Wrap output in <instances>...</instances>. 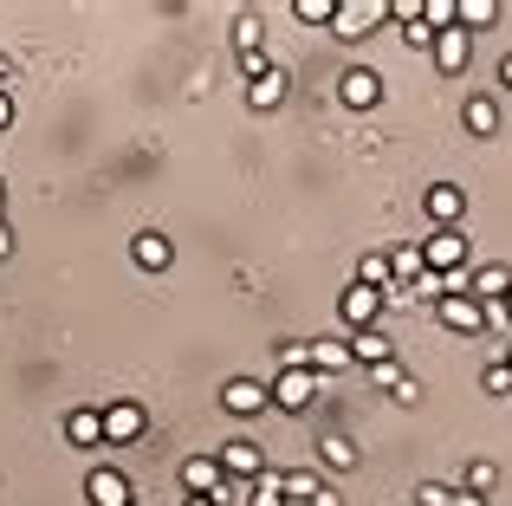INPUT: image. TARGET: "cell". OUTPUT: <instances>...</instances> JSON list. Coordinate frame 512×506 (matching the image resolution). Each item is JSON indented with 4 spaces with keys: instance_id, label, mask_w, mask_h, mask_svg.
Wrapping results in <instances>:
<instances>
[{
    "instance_id": "cell-1",
    "label": "cell",
    "mask_w": 512,
    "mask_h": 506,
    "mask_svg": "<svg viewBox=\"0 0 512 506\" xmlns=\"http://www.w3.org/2000/svg\"><path fill=\"white\" fill-rule=\"evenodd\" d=\"M318 383L325 377H312V370H279V377L266 383V396H273V409H286V416H305L312 396H318Z\"/></svg>"
},
{
    "instance_id": "cell-2",
    "label": "cell",
    "mask_w": 512,
    "mask_h": 506,
    "mask_svg": "<svg viewBox=\"0 0 512 506\" xmlns=\"http://www.w3.org/2000/svg\"><path fill=\"white\" fill-rule=\"evenodd\" d=\"M383 20H389V0H338L331 33H338V39H363V33H376Z\"/></svg>"
},
{
    "instance_id": "cell-3",
    "label": "cell",
    "mask_w": 512,
    "mask_h": 506,
    "mask_svg": "<svg viewBox=\"0 0 512 506\" xmlns=\"http://www.w3.org/2000/svg\"><path fill=\"white\" fill-rule=\"evenodd\" d=\"M98 416H104V442H111V448H130V442H143V429H150L143 403H104Z\"/></svg>"
},
{
    "instance_id": "cell-4",
    "label": "cell",
    "mask_w": 512,
    "mask_h": 506,
    "mask_svg": "<svg viewBox=\"0 0 512 506\" xmlns=\"http://www.w3.org/2000/svg\"><path fill=\"white\" fill-rule=\"evenodd\" d=\"M422 260H428V273H461L467 266V234L461 228H435L422 241Z\"/></svg>"
},
{
    "instance_id": "cell-5",
    "label": "cell",
    "mask_w": 512,
    "mask_h": 506,
    "mask_svg": "<svg viewBox=\"0 0 512 506\" xmlns=\"http://www.w3.org/2000/svg\"><path fill=\"white\" fill-rule=\"evenodd\" d=\"M376 312H383V292H370V286H350L338 292V318H344V331H376Z\"/></svg>"
},
{
    "instance_id": "cell-6",
    "label": "cell",
    "mask_w": 512,
    "mask_h": 506,
    "mask_svg": "<svg viewBox=\"0 0 512 506\" xmlns=\"http://www.w3.org/2000/svg\"><path fill=\"white\" fill-rule=\"evenodd\" d=\"M422 208H428L435 228H461V221H467V189H461V182H435V189L422 195Z\"/></svg>"
},
{
    "instance_id": "cell-7",
    "label": "cell",
    "mask_w": 512,
    "mask_h": 506,
    "mask_svg": "<svg viewBox=\"0 0 512 506\" xmlns=\"http://www.w3.org/2000/svg\"><path fill=\"white\" fill-rule=\"evenodd\" d=\"M182 487H188V494H208V500H221L234 481L221 474V455H188V461H182Z\"/></svg>"
},
{
    "instance_id": "cell-8",
    "label": "cell",
    "mask_w": 512,
    "mask_h": 506,
    "mask_svg": "<svg viewBox=\"0 0 512 506\" xmlns=\"http://www.w3.org/2000/svg\"><path fill=\"white\" fill-rule=\"evenodd\" d=\"M221 409L227 416H260V409H273V396H266V383H253V377H227L221 383Z\"/></svg>"
},
{
    "instance_id": "cell-9",
    "label": "cell",
    "mask_w": 512,
    "mask_h": 506,
    "mask_svg": "<svg viewBox=\"0 0 512 506\" xmlns=\"http://www.w3.org/2000/svg\"><path fill=\"white\" fill-rule=\"evenodd\" d=\"M85 500L91 506H137V494H130V481L117 468H91L85 474Z\"/></svg>"
},
{
    "instance_id": "cell-10",
    "label": "cell",
    "mask_w": 512,
    "mask_h": 506,
    "mask_svg": "<svg viewBox=\"0 0 512 506\" xmlns=\"http://www.w3.org/2000/svg\"><path fill=\"white\" fill-rule=\"evenodd\" d=\"M506 292H512V266H474L467 273V299H480V305H506Z\"/></svg>"
},
{
    "instance_id": "cell-11",
    "label": "cell",
    "mask_w": 512,
    "mask_h": 506,
    "mask_svg": "<svg viewBox=\"0 0 512 506\" xmlns=\"http://www.w3.org/2000/svg\"><path fill=\"white\" fill-rule=\"evenodd\" d=\"M260 468H266V461H260V448H253L247 435H234V442L221 448V474H227V481L247 487V481H260Z\"/></svg>"
},
{
    "instance_id": "cell-12",
    "label": "cell",
    "mask_w": 512,
    "mask_h": 506,
    "mask_svg": "<svg viewBox=\"0 0 512 506\" xmlns=\"http://www.w3.org/2000/svg\"><path fill=\"white\" fill-rule=\"evenodd\" d=\"M338 98L350 104V111H376V104H383V78L357 65V72H344V78H338Z\"/></svg>"
},
{
    "instance_id": "cell-13",
    "label": "cell",
    "mask_w": 512,
    "mask_h": 506,
    "mask_svg": "<svg viewBox=\"0 0 512 506\" xmlns=\"http://www.w3.org/2000/svg\"><path fill=\"white\" fill-rule=\"evenodd\" d=\"M247 104L253 111H279V104H286V72H279V65H260V72L247 78Z\"/></svg>"
},
{
    "instance_id": "cell-14",
    "label": "cell",
    "mask_w": 512,
    "mask_h": 506,
    "mask_svg": "<svg viewBox=\"0 0 512 506\" xmlns=\"http://www.w3.org/2000/svg\"><path fill=\"white\" fill-rule=\"evenodd\" d=\"M435 65L441 72H467V59H474V33H461V26H448V33H435Z\"/></svg>"
},
{
    "instance_id": "cell-15",
    "label": "cell",
    "mask_w": 512,
    "mask_h": 506,
    "mask_svg": "<svg viewBox=\"0 0 512 506\" xmlns=\"http://www.w3.org/2000/svg\"><path fill=\"white\" fill-rule=\"evenodd\" d=\"M435 318L448 331H467V338H474V331L487 325V305H480V299H435Z\"/></svg>"
},
{
    "instance_id": "cell-16",
    "label": "cell",
    "mask_w": 512,
    "mask_h": 506,
    "mask_svg": "<svg viewBox=\"0 0 512 506\" xmlns=\"http://www.w3.org/2000/svg\"><path fill=\"white\" fill-rule=\"evenodd\" d=\"M350 364L383 370V364H396V344H389L383 331H350Z\"/></svg>"
},
{
    "instance_id": "cell-17",
    "label": "cell",
    "mask_w": 512,
    "mask_h": 506,
    "mask_svg": "<svg viewBox=\"0 0 512 506\" xmlns=\"http://www.w3.org/2000/svg\"><path fill=\"white\" fill-rule=\"evenodd\" d=\"M454 26H461V33H487V26H500V0H454Z\"/></svg>"
},
{
    "instance_id": "cell-18",
    "label": "cell",
    "mask_w": 512,
    "mask_h": 506,
    "mask_svg": "<svg viewBox=\"0 0 512 506\" xmlns=\"http://www.w3.org/2000/svg\"><path fill=\"white\" fill-rule=\"evenodd\" d=\"M65 442L72 448H98L104 442V416L98 409H72V416H65Z\"/></svg>"
},
{
    "instance_id": "cell-19",
    "label": "cell",
    "mask_w": 512,
    "mask_h": 506,
    "mask_svg": "<svg viewBox=\"0 0 512 506\" xmlns=\"http://www.w3.org/2000/svg\"><path fill=\"white\" fill-rule=\"evenodd\" d=\"M350 370V338H312V377Z\"/></svg>"
},
{
    "instance_id": "cell-20",
    "label": "cell",
    "mask_w": 512,
    "mask_h": 506,
    "mask_svg": "<svg viewBox=\"0 0 512 506\" xmlns=\"http://www.w3.org/2000/svg\"><path fill=\"white\" fill-rule=\"evenodd\" d=\"M234 52L240 59H266V20L260 13H240L234 20Z\"/></svg>"
},
{
    "instance_id": "cell-21",
    "label": "cell",
    "mask_w": 512,
    "mask_h": 506,
    "mask_svg": "<svg viewBox=\"0 0 512 506\" xmlns=\"http://www.w3.org/2000/svg\"><path fill=\"white\" fill-rule=\"evenodd\" d=\"M130 253H137V266H143V273H163V266L175 260L169 234H137V241H130Z\"/></svg>"
},
{
    "instance_id": "cell-22",
    "label": "cell",
    "mask_w": 512,
    "mask_h": 506,
    "mask_svg": "<svg viewBox=\"0 0 512 506\" xmlns=\"http://www.w3.org/2000/svg\"><path fill=\"white\" fill-rule=\"evenodd\" d=\"M422 273H428V260H422V241H415V247H389V279H396V286H415Z\"/></svg>"
},
{
    "instance_id": "cell-23",
    "label": "cell",
    "mask_w": 512,
    "mask_h": 506,
    "mask_svg": "<svg viewBox=\"0 0 512 506\" xmlns=\"http://www.w3.org/2000/svg\"><path fill=\"white\" fill-rule=\"evenodd\" d=\"M357 286H370V292H383V299H389V286H396V279H389V253H363Z\"/></svg>"
},
{
    "instance_id": "cell-24",
    "label": "cell",
    "mask_w": 512,
    "mask_h": 506,
    "mask_svg": "<svg viewBox=\"0 0 512 506\" xmlns=\"http://www.w3.org/2000/svg\"><path fill=\"white\" fill-rule=\"evenodd\" d=\"M461 124L474 130V137H493V130H500V111H493V98H467Z\"/></svg>"
},
{
    "instance_id": "cell-25",
    "label": "cell",
    "mask_w": 512,
    "mask_h": 506,
    "mask_svg": "<svg viewBox=\"0 0 512 506\" xmlns=\"http://www.w3.org/2000/svg\"><path fill=\"white\" fill-rule=\"evenodd\" d=\"M318 455H325V468H357V442H350V435H325Z\"/></svg>"
},
{
    "instance_id": "cell-26",
    "label": "cell",
    "mask_w": 512,
    "mask_h": 506,
    "mask_svg": "<svg viewBox=\"0 0 512 506\" xmlns=\"http://www.w3.org/2000/svg\"><path fill=\"white\" fill-rule=\"evenodd\" d=\"M318 487H325V474H312V468H292L286 474V500H299V506H312Z\"/></svg>"
},
{
    "instance_id": "cell-27",
    "label": "cell",
    "mask_w": 512,
    "mask_h": 506,
    "mask_svg": "<svg viewBox=\"0 0 512 506\" xmlns=\"http://www.w3.org/2000/svg\"><path fill=\"white\" fill-rule=\"evenodd\" d=\"M292 20H305V26H331V20H338V0H292Z\"/></svg>"
},
{
    "instance_id": "cell-28",
    "label": "cell",
    "mask_w": 512,
    "mask_h": 506,
    "mask_svg": "<svg viewBox=\"0 0 512 506\" xmlns=\"http://www.w3.org/2000/svg\"><path fill=\"white\" fill-rule=\"evenodd\" d=\"M279 370H312V338H286L279 344Z\"/></svg>"
},
{
    "instance_id": "cell-29",
    "label": "cell",
    "mask_w": 512,
    "mask_h": 506,
    "mask_svg": "<svg viewBox=\"0 0 512 506\" xmlns=\"http://www.w3.org/2000/svg\"><path fill=\"white\" fill-rule=\"evenodd\" d=\"M402 46H409V52L435 46V26H428V20H402Z\"/></svg>"
},
{
    "instance_id": "cell-30",
    "label": "cell",
    "mask_w": 512,
    "mask_h": 506,
    "mask_svg": "<svg viewBox=\"0 0 512 506\" xmlns=\"http://www.w3.org/2000/svg\"><path fill=\"white\" fill-rule=\"evenodd\" d=\"M448 500H454L448 481H422V487H415V506H448Z\"/></svg>"
},
{
    "instance_id": "cell-31",
    "label": "cell",
    "mask_w": 512,
    "mask_h": 506,
    "mask_svg": "<svg viewBox=\"0 0 512 506\" xmlns=\"http://www.w3.org/2000/svg\"><path fill=\"white\" fill-rule=\"evenodd\" d=\"M493 481H500V468H493V461H474V468H467V494H487Z\"/></svg>"
},
{
    "instance_id": "cell-32",
    "label": "cell",
    "mask_w": 512,
    "mask_h": 506,
    "mask_svg": "<svg viewBox=\"0 0 512 506\" xmlns=\"http://www.w3.org/2000/svg\"><path fill=\"white\" fill-rule=\"evenodd\" d=\"M480 390H487V396H512V370H506V364H487V377H480Z\"/></svg>"
},
{
    "instance_id": "cell-33",
    "label": "cell",
    "mask_w": 512,
    "mask_h": 506,
    "mask_svg": "<svg viewBox=\"0 0 512 506\" xmlns=\"http://www.w3.org/2000/svg\"><path fill=\"white\" fill-rule=\"evenodd\" d=\"M448 506H487V494H467V487H461V494H454Z\"/></svg>"
},
{
    "instance_id": "cell-34",
    "label": "cell",
    "mask_w": 512,
    "mask_h": 506,
    "mask_svg": "<svg viewBox=\"0 0 512 506\" xmlns=\"http://www.w3.org/2000/svg\"><path fill=\"white\" fill-rule=\"evenodd\" d=\"M312 506H338V487H318V494H312Z\"/></svg>"
},
{
    "instance_id": "cell-35",
    "label": "cell",
    "mask_w": 512,
    "mask_h": 506,
    "mask_svg": "<svg viewBox=\"0 0 512 506\" xmlns=\"http://www.w3.org/2000/svg\"><path fill=\"white\" fill-rule=\"evenodd\" d=\"M500 91H512V52L500 59Z\"/></svg>"
},
{
    "instance_id": "cell-36",
    "label": "cell",
    "mask_w": 512,
    "mask_h": 506,
    "mask_svg": "<svg viewBox=\"0 0 512 506\" xmlns=\"http://www.w3.org/2000/svg\"><path fill=\"white\" fill-rule=\"evenodd\" d=\"M7 253H13V228H7V221H0V260H7Z\"/></svg>"
},
{
    "instance_id": "cell-37",
    "label": "cell",
    "mask_w": 512,
    "mask_h": 506,
    "mask_svg": "<svg viewBox=\"0 0 512 506\" xmlns=\"http://www.w3.org/2000/svg\"><path fill=\"white\" fill-rule=\"evenodd\" d=\"M182 506H221V500H208V494H182Z\"/></svg>"
},
{
    "instance_id": "cell-38",
    "label": "cell",
    "mask_w": 512,
    "mask_h": 506,
    "mask_svg": "<svg viewBox=\"0 0 512 506\" xmlns=\"http://www.w3.org/2000/svg\"><path fill=\"white\" fill-rule=\"evenodd\" d=\"M7 78H13V65H7V52H0V91H7Z\"/></svg>"
},
{
    "instance_id": "cell-39",
    "label": "cell",
    "mask_w": 512,
    "mask_h": 506,
    "mask_svg": "<svg viewBox=\"0 0 512 506\" xmlns=\"http://www.w3.org/2000/svg\"><path fill=\"white\" fill-rule=\"evenodd\" d=\"M0 221H7V182H0Z\"/></svg>"
},
{
    "instance_id": "cell-40",
    "label": "cell",
    "mask_w": 512,
    "mask_h": 506,
    "mask_svg": "<svg viewBox=\"0 0 512 506\" xmlns=\"http://www.w3.org/2000/svg\"><path fill=\"white\" fill-rule=\"evenodd\" d=\"M500 312H506V325H512V292H506V305H500Z\"/></svg>"
},
{
    "instance_id": "cell-41",
    "label": "cell",
    "mask_w": 512,
    "mask_h": 506,
    "mask_svg": "<svg viewBox=\"0 0 512 506\" xmlns=\"http://www.w3.org/2000/svg\"><path fill=\"white\" fill-rule=\"evenodd\" d=\"M500 364H506V370H512V344H506V357H500Z\"/></svg>"
}]
</instances>
